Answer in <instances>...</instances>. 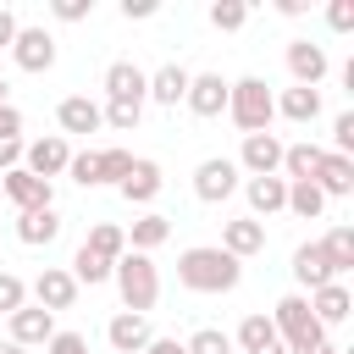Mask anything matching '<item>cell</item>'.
<instances>
[{
	"instance_id": "obj_1",
	"label": "cell",
	"mask_w": 354,
	"mask_h": 354,
	"mask_svg": "<svg viewBox=\"0 0 354 354\" xmlns=\"http://www.w3.org/2000/svg\"><path fill=\"white\" fill-rule=\"evenodd\" d=\"M177 282L188 293H232L243 282V260H232L216 243H194V249L177 254Z\"/></svg>"
},
{
	"instance_id": "obj_2",
	"label": "cell",
	"mask_w": 354,
	"mask_h": 354,
	"mask_svg": "<svg viewBox=\"0 0 354 354\" xmlns=\"http://www.w3.org/2000/svg\"><path fill=\"white\" fill-rule=\"evenodd\" d=\"M111 282H116V293H122V310L127 315H149L155 310V299H160V271H155V260L149 254H122L116 266H111Z\"/></svg>"
},
{
	"instance_id": "obj_3",
	"label": "cell",
	"mask_w": 354,
	"mask_h": 354,
	"mask_svg": "<svg viewBox=\"0 0 354 354\" xmlns=\"http://www.w3.org/2000/svg\"><path fill=\"white\" fill-rule=\"evenodd\" d=\"M227 116H232V127L249 138V133H271V116H277V94H271V83L266 77H238L232 88H227Z\"/></svg>"
},
{
	"instance_id": "obj_4",
	"label": "cell",
	"mask_w": 354,
	"mask_h": 354,
	"mask_svg": "<svg viewBox=\"0 0 354 354\" xmlns=\"http://www.w3.org/2000/svg\"><path fill=\"white\" fill-rule=\"evenodd\" d=\"M271 326H277L282 348H288V343H304V337H321V326H315V315H310V299H304V293H282V299H277V310H271Z\"/></svg>"
},
{
	"instance_id": "obj_5",
	"label": "cell",
	"mask_w": 354,
	"mask_h": 354,
	"mask_svg": "<svg viewBox=\"0 0 354 354\" xmlns=\"http://www.w3.org/2000/svg\"><path fill=\"white\" fill-rule=\"evenodd\" d=\"M66 160H72V144L61 138V133H44V138H33V144H22V171H33V177H61L66 171Z\"/></svg>"
},
{
	"instance_id": "obj_6",
	"label": "cell",
	"mask_w": 354,
	"mask_h": 354,
	"mask_svg": "<svg viewBox=\"0 0 354 354\" xmlns=\"http://www.w3.org/2000/svg\"><path fill=\"white\" fill-rule=\"evenodd\" d=\"M194 194H199L205 205H221V199H232V194H238V166H232L227 155H210V160H199V166H194Z\"/></svg>"
},
{
	"instance_id": "obj_7",
	"label": "cell",
	"mask_w": 354,
	"mask_h": 354,
	"mask_svg": "<svg viewBox=\"0 0 354 354\" xmlns=\"http://www.w3.org/2000/svg\"><path fill=\"white\" fill-rule=\"evenodd\" d=\"M0 199H11L17 216H22V210H50V205H55V188H50L44 177H33V171L17 166V171L0 177Z\"/></svg>"
},
{
	"instance_id": "obj_8",
	"label": "cell",
	"mask_w": 354,
	"mask_h": 354,
	"mask_svg": "<svg viewBox=\"0 0 354 354\" xmlns=\"http://www.w3.org/2000/svg\"><path fill=\"white\" fill-rule=\"evenodd\" d=\"M232 166L249 171V177H277V171H282V138H277V133H249Z\"/></svg>"
},
{
	"instance_id": "obj_9",
	"label": "cell",
	"mask_w": 354,
	"mask_h": 354,
	"mask_svg": "<svg viewBox=\"0 0 354 354\" xmlns=\"http://www.w3.org/2000/svg\"><path fill=\"white\" fill-rule=\"evenodd\" d=\"M11 61L22 66V72H50L55 66V39L44 33V28H17V39H11Z\"/></svg>"
},
{
	"instance_id": "obj_10",
	"label": "cell",
	"mask_w": 354,
	"mask_h": 354,
	"mask_svg": "<svg viewBox=\"0 0 354 354\" xmlns=\"http://www.w3.org/2000/svg\"><path fill=\"white\" fill-rule=\"evenodd\" d=\"M28 293H33V299H39V310H50V315L77 304V282H72V271H66V266H44V271L33 277V288H28Z\"/></svg>"
},
{
	"instance_id": "obj_11",
	"label": "cell",
	"mask_w": 354,
	"mask_h": 354,
	"mask_svg": "<svg viewBox=\"0 0 354 354\" xmlns=\"http://www.w3.org/2000/svg\"><path fill=\"white\" fill-rule=\"evenodd\" d=\"M288 72H293L299 88H321V77L332 72V61H326L321 44H310V39H288Z\"/></svg>"
},
{
	"instance_id": "obj_12",
	"label": "cell",
	"mask_w": 354,
	"mask_h": 354,
	"mask_svg": "<svg viewBox=\"0 0 354 354\" xmlns=\"http://www.w3.org/2000/svg\"><path fill=\"white\" fill-rule=\"evenodd\" d=\"M105 94L122 100V105H144L149 100V72L138 61H111L105 66Z\"/></svg>"
},
{
	"instance_id": "obj_13",
	"label": "cell",
	"mask_w": 354,
	"mask_h": 354,
	"mask_svg": "<svg viewBox=\"0 0 354 354\" xmlns=\"http://www.w3.org/2000/svg\"><path fill=\"white\" fill-rule=\"evenodd\" d=\"M227 77L221 72H199V77H188V94H183V105L194 111V116H221L227 111Z\"/></svg>"
},
{
	"instance_id": "obj_14",
	"label": "cell",
	"mask_w": 354,
	"mask_h": 354,
	"mask_svg": "<svg viewBox=\"0 0 354 354\" xmlns=\"http://www.w3.org/2000/svg\"><path fill=\"white\" fill-rule=\"evenodd\" d=\"M310 183L321 188V199H348V194H354V160H348V155H332V149H326Z\"/></svg>"
},
{
	"instance_id": "obj_15",
	"label": "cell",
	"mask_w": 354,
	"mask_h": 354,
	"mask_svg": "<svg viewBox=\"0 0 354 354\" xmlns=\"http://www.w3.org/2000/svg\"><path fill=\"white\" fill-rule=\"evenodd\" d=\"M216 249H227L232 260H249V254H260V249H266V221H254V216H238V221H227Z\"/></svg>"
},
{
	"instance_id": "obj_16",
	"label": "cell",
	"mask_w": 354,
	"mask_h": 354,
	"mask_svg": "<svg viewBox=\"0 0 354 354\" xmlns=\"http://www.w3.org/2000/svg\"><path fill=\"white\" fill-rule=\"evenodd\" d=\"M293 277H299V288H326V282H343L337 271H332V260H326V249L321 243H299L293 249Z\"/></svg>"
},
{
	"instance_id": "obj_17",
	"label": "cell",
	"mask_w": 354,
	"mask_h": 354,
	"mask_svg": "<svg viewBox=\"0 0 354 354\" xmlns=\"http://www.w3.org/2000/svg\"><path fill=\"white\" fill-rule=\"evenodd\" d=\"M6 321H11V343H17V348H33V343H50V337H55V315L39 310V304H22V310L6 315Z\"/></svg>"
},
{
	"instance_id": "obj_18",
	"label": "cell",
	"mask_w": 354,
	"mask_h": 354,
	"mask_svg": "<svg viewBox=\"0 0 354 354\" xmlns=\"http://www.w3.org/2000/svg\"><path fill=\"white\" fill-rule=\"evenodd\" d=\"M149 337H155V332H149V315H127V310H122V315H111V326H105V343H111L116 354H144Z\"/></svg>"
},
{
	"instance_id": "obj_19",
	"label": "cell",
	"mask_w": 354,
	"mask_h": 354,
	"mask_svg": "<svg viewBox=\"0 0 354 354\" xmlns=\"http://www.w3.org/2000/svg\"><path fill=\"white\" fill-rule=\"evenodd\" d=\"M55 122H61V133H100V127H105V111H100L88 94H66V100L55 105Z\"/></svg>"
},
{
	"instance_id": "obj_20",
	"label": "cell",
	"mask_w": 354,
	"mask_h": 354,
	"mask_svg": "<svg viewBox=\"0 0 354 354\" xmlns=\"http://www.w3.org/2000/svg\"><path fill=\"white\" fill-rule=\"evenodd\" d=\"M348 310H354V299H348V288L343 282H326V288H315L310 293V315H315V326L326 332V326H343L348 321Z\"/></svg>"
},
{
	"instance_id": "obj_21",
	"label": "cell",
	"mask_w": 354,
	"mask_h": 354,
	"mask_svg": "<svg viewBox=\"0 0 354 354\" xmlns=\"http://www.w3.org/2000/svg\"><path fill=\"white\" fill-rule=\"evenodd\" d=\"M160 183H166V177H160V160H133V171L116 183V194H122L127 205H149V199L160 194Z\"/></svg>"
},
{
	"instance_id": "obj_22",
	"label": "cell",
	"mask_w": 354,
	"mask_h": 354,
	"mask_svg": "<svg viewBox=\"0 0 354 354\" xmlns=\"http://www.w3.org/2000/svg\"><path fill=\"white\" fill-rule=\"evenodd\" d=\"M188 77H194V72H183L177 61L155 66V72H149V100H155V105H166V111H177V105H183V94H188Z\"/></svg>"
},
{
	"instance_id": "obj_23",
	"label": "cell",
	"mask_w": 354,
	"mask_h": 354,
	"mask_svg": "<svg viewBox=\"0 0 354 354\" xmlns=\"http://www.w3.org/2000/svg\"><path fill=\"white\" fill-rule=\"evenodd\" d=\"M243 194H249V216H254V221L288 210V183H282V177H249Z\"/></svg>"
},
{
	"instance_id": "obj_24",
	"label": "cell",
	"mask_w": 354,
	"mask_h": 354,
	"mask_svg": "<svg viewBox=\"0 0 354 354\" xmlns=\"http://www.w3.org/2000/svg\"><path fill=\"white\" fill-rule=\"evenodd\" d=\"M277 116H288V122H299V127H310L315 116H321V88H282L277 94Z\"/></svg>"
},
{
	"instance_id": "obj_25",
	"label": "cell",
	"mask_w": 354,
	"mask_h": 354,
	"mask_svg": "<svg viewBox=\"0 0 354 354\" xmlns=\"http://www.w3.org/2000/svg\"><path fill=\"white\" fill-rule=\"evenodd\" d=\"M321 155H326V149L310 144V138H304V144H282V171H288L282 183H310L315 166H321Z\"/></svg>"
},
{
	"instance_id": "obj_26",
	"label": "cell",
	"mask_w": 354,
	"mask_h": 354,
	"mask_svg": "<svg viewBox=\"0 0 354 354\" xmlns=\"http://www.w3.org/2000/svg\"><path fill=\"white\" fill-rule=\"evenodd\" d=\"M17 238L33 243V249H39V243H55V238H61V216H55V205H50V210H22V216H17Z\"/></svg>"
},
{
	"instance_id": "obj_27",
	"label": "cell",
	"mask_w": 354,
	"mask_h": 354,
	"mask_svg": "<svg viewBox=\"0 0 354 354\" xmlns=\"http://www.w3.org/2000/svg\"><path fill=\"white\" fill-rule=\"evenodd\" d=\"M271 343H282L277 337V326H271V315H243L238 321V332H232V348H243V354H260V348H271Z\"/></svg>"
},
{
	"instance_id": "obj_28",
	"label": "cell",
	"mask_w": 354,
	"mask_h": 354,
	"mask_svg": "<svg viewBox=\"0 0 354 354\" xmlns=\"http://www.w3.org/2000/svg\"><path fill=\"white\" fill-rule=\"evenodd\" d=\"M171 238V221L160 216V210H149V216H138L133 221V232H127V243H133V254H155L160 243Z\"/></svg>"
},
{
	"instance_id": "obj_29",
	"label": "cell",
	"mask_w": 354,
	"mask_h": 354,
	"mask_svg": "<svg viewBox=\"0 0 354 354\" xmlns=\"http://www.w3.org/2000/svg\"><path fill=\"white\" fill-rule=\"evenodd\" d=\"M83 249H94L100 260H111V266H116V260L127 254V232H122L116 221H94V227H88V238H83Z\"/></svg>"
},
{
	"instance_id": "obj_30",
	"label": "cell",
	"mask_w": 354,
	"mask_h": 354,
	"mask_svg": "<svg viewBox=\"0 0 354 354\" xmlns=\"http://www.w3.org/2000/svg\"><path fill=\"white\" fill-rule=\"evenodd\" d=\"M321 249H326V260H332V271L343 277V271H354V227H332L326 238H321Z\"/></svg>"
},
{
	"instance_id": "obj_31",
	"label": "cell",
	"mask_w": 354,
	"mask_h": 354,
	"mask_svg": "<svg viewBox=\"0 0 354 354\" xmlns=\"http://www.w3.org/2000/svg\"><path fill=\"white\" fill-rule=\"evenodd\" d=\"M288 210H293L299 221H315V216L326 210V199H321L315 183H288Z\"/></svg>"
},
{
	"instance_id": "obj_32",
	"label": "cell",
	"mask_w": 354,
	"mask_h": 354,
	"mask_svg": "<svg viewBox=\"0 0 354 354\" xmlns=\"http://www.w3.org/2000/svg\"><path fill=\"white\" fill-rule=\"evenodd\" d=\"M72 282H77V288H83V282H88V288L111 282V260H100L94 249H77V254H72Z\"/></svg>"
},
{
	"instance_id": "obj_33",
	"label": "cell",
	"mask_w": 354,
	"mask_h": 354,
	"mask_svg": "<svg viewBox=\"0 0 354 354\" xmlns=\"http://www.w3.org/2000/svg\"><path fill=\"white\" fill-rule=\"evenodd\" d=\"M243 22H249V0H216L210 6V28L216 33H238Z\"/></svg>"
},
{
	"instance_id": "obj_34",
	"label": "cell",
	"mask_w": 354,
	"mask_h": 354,
	"mask_svg": "<svg viewBox=\"0 0 354 354\" xmlns=\"http://www.w3.org/2000/svg\"><path fill=\"white\" fill-rule=\"evenodd\" d=\"M183 348H188V354H232V337H227L221 326H199Z\"/></svg>"
},
{
	"instance_id": "obj_35",
	"label": "cell",
	"mask_w": 354,
	"mask_h": 354,
	"mask_svg": "<svg viewBox=\"0 0 354 354\" xmlns=\"http://www.w3.org/2000/svg\"><path fill=\"white\" fill-rule=\"evenodd\" d=\"M66 177H72V183H83V188H100V155H94V149H83V155L72 149V160H66Z\"/></svg>"
},
{
	"instance_id": "obj_36",
	"label": "cell",
	"mask_w": 354,
	"mask_h": 354,
	"mask_svg": "<svg viewBox=\"0 0 354 354\" xmlns=\"http://www.w3.org/2000/svg\"><path fill=\"white\" fill-rule=\"evenodd\" d=\"M94 155H100V183H122L133 171V155L127 149H94Z\"/></svg>"
},
{
	"instance_id": "obj_37",
	"label": "cell",
	"mask_w": 354,
	"mask_h": 354,
	"mask_svg": "<svg viewBox=\"0 0 354 354\" xmlns=\"http://www.w3.org/2000/svg\"><path fill=\"white\" fill-rule=\"evenodd\" d=\"M22 304H28V282L11 277V271H0V315H17Z\"/></svg>"
},
{
	"instance_id": "obj_38",
	"label": "cell",
	"mask_w": 354,
	"mask_h": 354,
	"mask_svg": "<svg viewBox=\"0 0 354 354\" xmlns=\"http://www.w3.org/2000/svg\"><path fill=\"white\" fill-rule=\"evenodd\" d=\"M100 111H105V127H116V133H133L138 116H144V105H122V100H111V105H100Z\"/></svg>"
},
{
	"instance_id": "obj_39",
	"label": "cell",
	"mask_w": 354,
	"mask_h": 354,
	"mask_svg": "<svg viewBox=\"0 0 354 354\" xmlns=\"http://www.w3.org/2000/svg\"><path fill=\"white\" fill-rule=\"evenodd\" d=\"M332 155L354 160V111H337V122H332Z\"/></svg>"
},
{
	"instance_id": "obj_40",
	"label": "cell",
	"mask_w": 354,
	"mask_h": 354,
	"mask_svg": "<svg viewBox=\"0 0 354 354\" xmlns=\"http://www.w3.org/2000/svg\"><path fill=\"white\" fill-rule=\"evenodd\" d=\"M326 28L332 33H354V0H332L326 6Z\"/></svg>"
},
{
	"instance_id": "obj_41",
	"label": "cell",
	"mask_w": 354,
	"mask_h": 354,
	"mask_svg": "<svg viewBox=\"0 0 354 354\" xmlns=\"http://www.w3.org/2000/svg\"><path fill=\"white\" fill-rule=\"evenodd\" d=\"M44 354H88V337H83V332H55V337L44 343Z\"/></svg>"
},
{
	"instance_id": "obj_42",
	"label": "cell",
	"mask_w": 354,
	"mask_h": 354,
	"mask_svg": "<svg viewBox=\"0 0 354 354\" xmlns=\"http://www.w3.org/2000/svg\"><path fill=\"white\" fill-rule=\"evenodd\" d=\"M50 11H55V22H83V17L94 11V0H55Z\"/></svg>"
},
{
	"instance_id": "obj_43",
	"label": "cell",
	"mask_w": 354,
	"mask_h": 354,
	"mask_svg": "<svg viewBox=\"0 0 354 354\" xmlns=\"http://www.w3.org/2000/svg\"><path fill=\"white\" fill-rule=\"evenodd\" d=\"M22 166V138H0V177Z\"/></svg>"
},
{
	"instance_id": "obj_44",
	"label": "cell",
	"mask_w": 354,
	"mask_h": 354,
	"mask_svg": "<svg viewBox=\"0 0 354 354\" xmlns=\"http://www.w3.org/2000/svg\"><path fill=\"white\" fill-rule=\"evenodd\" d=\"M0 138H22V111L17 105H0Z\"/></svg>"
},
{
	"instance_id": "obj_45",
	"label": "cell",
	"mask_w": 354,
	"mask_h": 354,
	"mask_svg": "<svg viewBox=\"0 0 354 354\" xmlns=\"http://www.w3.org/2000/svg\"><path fill=\"white\" fill-rule=\"evenodd\" d=\"M288 354H337L332 343H326V332L321 337H304V343H288Z\"/></svg>"
},
{
	"instance_id": "obj_46",
	"label": "cell",
	"mask_w": 354,
	"mask_h": 354,
	"mask_svg": "<svg viewBox=\"0 0 354 354\" xmlns=\"http://www.w3.org/2000/svg\"><path fill=\"white\" fill-rule=\"evenodd\" d=\"M122 17L133 22V17H155V0H122Z\"/></svg>"
},
{
	"instance_id": "obj_47",
	"label": "cell",
	"mask_w": 354,
	"mask_h": 354,
	"mask_svg": "<svg viewBox=\"0 0 354 354\" xmlns=\"http://www.w3.org/2000/svg\"><path fill=\"white\" fill-rule=\"evenodd\" d=\"M144 354H188V348H183L177 337H149V348H144Z\"/></svg>"
},
{
	"instance_id": "obj_48",
	"label": "cell",
	"mask_w": 354,
	"mask_h": 354,
	"mask_svg": "<svg viewBox=\"0 0 354 354\" xmlns=\"http://www.w3.org/2000/svg\"><path fill=\"white\" fill-rule=\"evenodd\" d=\"M17 28H22V22H17V17L0 6V44H11V39H17Z\"/></svg>"
},
{
	"instance_id": "obj_49",
	"label": "cell",
	"mask_w": 354,
	"mask_h": 354,
	"mask_svg": "<svg viewBox=\"0 0 354 354\" xmlns=\"http://www.w3.org/2000/svg\"><path fill=\"white\" fill-rule=\"evenodd\" d=\"M0 105H11V83L6 77H0Z\"/></svg>"
},
{
	"instance_id": "obj_50",
	"label": "cell",
	"mask_w": 354,
	"mask_h": 354,
	"mask_svg": "<svg viewBox=\"0 0 354 354\" xmlns=\"http://www.w3.org/2000/svg\"><path fill=\"white\" fill-rule=\"evenodd\" d=\"M0 354H28V348H17V343H11V337H6V343H0Z\"/></svg>"
},
{
	"instance_id": "obj_51",
	"label": "cell",
	"mask_w": 354,
	"mask_h": 354,
	"mask_svg": "<svg viewBox=\"0 0 354 354\" xmlns=\"http://www.w3.org/2000/svg\"><path fill=\"white\" fill-rule=\"evenodd\" d=\"M260 354H288V348H282V343H271V348H260Z\"/></svg>"
}]
</instances>
